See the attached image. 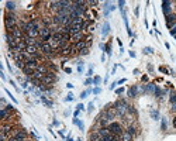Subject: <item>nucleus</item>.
I'll return each mask as SVG.
<instances>
[{
    "mask_svg": "<svg viewBox=\"0 0 176 141\" xmlns=\"http://www.w3.org/2000/svg\"><path fill=\"white\" fill-rule=\"evenodd\" d=\"M16 23H17V16L13 14V13H7L4 17V24H6V28L7 30H11L13 27H16Z\"/></svg>",
    "mask_w": 176,
    "mask_h": 141,
    "instance_id": "obj_1",
    "label": "nucleus"
},
{
    "mask_svg": "<svg viewBox=\"0 0 176 141\" xmlns=\"http://www.w3.org/2000/svg\"><path fill=\"white\" fill-rule=\"evenodd\" d=\"M114 109L117 112V114L118 116H124L127 112H128V106H127V103L124 100H118L114 103Z\"/></svg>",
    "mask_w": 176,
    "mask_h": 141,
    "instance_id": "obj_2",
    "label": "nucleus"
},
{
    "mask_svg": "<svg viewBox=\"0 0 176 141\" xmlns=\"http://www.w3.org/2000/svg\"><path fill=\"white\" fill-rule=\"evenodd\" d=\"M109 130H110V133L111 134H114V136H117V137H120V138H121V136H123V127L118 124V123H110L109 124Z\"/></svg>",
    "mask_w": 176,
    "mask_h": 141,
    "instance_id": "obj_3",
    "label": "nucleus"
},
{
    "mask_svg": "<svg viewBox=\"0 0 176 141\" xmlns=\"http://www.w3.org/2000/svg\"><path fill=\"white\" fill-rule=\"evenodd\" d=\"M56 81V76H55L54 72H48V73L44 76L42 79H41V83H45V85H51L54 83V82Z\"/></svg>",
    "mask_w": 176,
    "mask_h": 141,
    "instance_id": "obj_4",
    "label": "nucleus"
},
{
    "mask_svg": "<svg viewBox=\"0 0 176 141\" xmlns=\"http://www.w3.org/2000/svg\"><path fill=\"white\" fill-rule=\"evenodd\" d=\"M26 137H27V131L23 128V130H18V131H17L14 136H13V138L17 140V141H21V140L26 138Z\"/></svg>",
    "mask_w": 176,
    "mask_h": 141,
    "instance_id": "obj_5",
    "label": "nucleus"
},
{
    "mask_svg": "<svg viewBox=\"0 0 176 141\" xmlns=\"http://www.w3.org/2000/svg\"><path fill=\"white\" fill-rule=\"evenodd\" d=\"M71 40L73 41L75 44H76V42H80V41H83V33L79 31V33L72 34V35H71Z\"/></svg>",
    "mask_w": 176,
    "mask_h": 141,
    "instance_id": "obj_6",
    "label": "nucleus"
},
{
    "mask_svg": "<svg viewBox=\"0 0 176 141\" xmlns=\"http://www.w3.org/2000/svg\"><path fill=\"white\" fill-rule=\"evenodd\" d=\"M96 131H97L100 136L103 137V138H104V137H107L109 134H111V133H110V130H109V127H100L99 130H96Z\"/></svg>",
    "mask_w": 176,
    "mask_h": 141,
    "instance_id": "obj_7",
    "label": "nucleus"
},
{
    "mask_svg": "<svg viewBox=\"0 0 176 141\" xmlns=\"http://www.w3.org/2000/svg\"><path fill=\"white\" fill-rule=\"evenodd\" d=\"M26 35L30 37V38H35V40H37V37L40 35V30H35V28H34V30H30V31L27 33Z\"/></svg>",
    "mask_w": 176,
    "mask_h": 141,
    "instance_id": "obj_8",
    "label": "nucleus"
},
{
    "mask_svg": "<svg viewBox=\"0 0 176 141\" xmlns=\"http://www.w3.org/2000/svg\"><path fill=\"white\" fill-rule=\"evenodd\" d=\"M162 4H164L162 6V7H164V13L166 16H169V13H171V2H164Z\"/></svg>",
    "mask_w": 176,
    "mask_h": 141,
    "instance_id": "obj_9",
    "label": "nucleus"
},
{
    "mask_svg": "<svg viewBox=\"0 0 176 141\" xmlns=\"http://www.w3.org/2000/svg\"><path fill=\"white\" fill-rule=\"evenodd\" d=\"M26 51H27L28 54H31V55H35V54L38 52L40 50H38V48H37L35 45H28V47H27V50H26Z\"/></svg>",
    "mask_w": 176,
    "mask_h": 141,
    "instance_id": "obj_10",
    "label": "nucleus"
},
{
    "mask_svg": "<svg viewBox=\"0 0 176 141\" xmlns=\"http://www.w3.org/2000/svg\"><path fill=\"white\" fill-rule=\"evenodd\" d=\"M137 92H138V88H137V86H133V88L128 90V96H130V97H135V96H137Z\"/></svg>",
    "mask_w": 176,
    "mask_h": 141,
    "instance_id": "obj_11",
    "label": "nucleus"
},
{
    "mask_svg": "<svg viewBox=\"0 0 176 141\" xmlns=\"http://www.w3.org/2000/svg\"><path fill=\"white\" fill-rule=\"evenodd\" d=\"M9 112H10V110H7L6 107H3L2 110H0V117H2V119H7L9 117Z\"/></svg>",
    "mask_w": 176,
    "mask_h": 141,
    "instance_id": "obj_12",
    "label": "nucleus"
},
{
    "mask_svg": "<svg viewBox=\"0 0 176 141\" xmlns=\"http://www.w3.org/2000/svg\"><path fill=\"white\" fill-rule=\"evenodd\" d=\"M176 21V16L175 14H169L168 16V27H172V23Z\"/></svg>",
    "mask_w": 176,
    "mask_h": 141,
    "instance_id": "obj_13",
    "label": "nucleus"
},
{
    "mask_svg": "<svg viewBox=\"0 0 176 141\" xmlns=\"http://www.w3.org/2000/svg\"><path fill=\"white\" fill-rule=\"evenodd\" d=\"M121 138H123V141H131V138H133V136H131L130 133L124 131V133H123V136H121Z\"/></svg>",
    "mask_w": 176,
    "mask_h": 141,
    "instance_id": "obj_14",
    "label": "nucleus"
},
{
    "mask_svg": "<svg viewBox=\"0 0 176 141\" xmlns=\"http://www.w3.org/2000/svg\"><path fill=\"white\" fill-rule=\"evenodd\" d=\"M155 88H156V86H155L154 83H148L147 86H145V90L149 92V93H152V92H155Z\"/></svg>",
    "mask_w": 176,
    "mask_h": 141,
    "instance_id": "obj_15",
    "label": "nucleus"
},
{
    "mask_svg": "<svg viewBox=\"0 0 176 141\" xmlns=\"http://www.w3.org/2000/svg\"><path fill=\"white\" fill-rule=\"evenodd\" d=\"M37 71L41 72V73H44V75H47L48 73V69H47V66H44V65H38V68H37Z\"/></svg>",
    "mask_w": 176,
    "mask_h": 141,
    "instance_id": "obj_16",
    "label": "nucleus"
},
{
    "mask_svg": "<svg viewBox=\"0 0 176 141\" xmlns=\"http://www.w3.org/2000/svg\"><path fill=\"white\" fill-rule=\"evenodd\" d=\"M109 30H110L109 23H104V26H103V31H102V34H103V35H107V34H109Z\"/></svg>",
    "mask_w": 176,
    "mask_h": 141,
    "instance_id": "obj_17",
    "label": "nucleus"
},
{
    "mask_svg": "<svg viewBox=\"0 0 176 141\" xmlns=\"http://www.w3.org/2000/svg\"><path fill=\"white\" fill-rule=\"evenodd\" d=\"M9 131H11V126H10V124H6V126L2 127V133L3 134H7Z\"/></svg>",
    "mask_w": 176,
    "mask_h": 141,
    "instance_id": "obj_18",
    "label": "nucleus"
},
{
    "mask_svg": "<svg viewBox=\"0 0 176 141\" xmlns=\"http://www.w3.org/2000/svg\"><path fill=\"white\" fill-rule=\"evenodd\" d=\"M6 7H7V10H14L16 9V2H7L6 3Z\"/></svg>",
    "mask_w": 176,
    "mask_h": 141,
    "instance_id": "obj_19",
    "label": "nucleus"
},
{
    "mask_svg": "<svg viewBox=\"0 0 176 141\" xmlns=\"http://www.w3.org/2000/svg\"><path fill=\"white\" fill-rule=\"evenodd\" d=\"M127 133H130L131 136H135V134H137V128L134 126H130L128 128H127Z\"/></svg>",
    "mask_w": 176,
    "mask_h": 141,
    "instance_id": "obj_20",
    "label": "nucleus"
},
{
    "mask_svg": "<svg viewBox=\"0 0 176 141\" xmlns=\"http://www.w3.org/2000/svg\"><path fill=\"white\" fill-rule=\"evenodd\" d=\"M16 65H17V68H20V69H24L27 64H26V61H17Z\"/></svg>",
    "mask_w": 176,
    "mask_h": 141,
    "instance_id": "obj_21",
    "label": "nucleus"
},
{
    "mask_svg": "<svg viewBox=\"0 0 176 141\" xmlns=\"http://www.w3.org/2000/svg\"><path fill=\"white\" fill-rule=\"evenodd\" d=\"M41 99H42V102L45 103V105L48 106V107H52V102H51V100H48V99L45 97V96H41Z\"/></svg>",
    "mask_w": 176,
    "mask_h": 141,
    "instance_id": "obj_22",
    "label": "nucleus"
},
{
    "mask_svg": "<svg viewBox=\"0 0 176 141\" xmlns=\"http://www.w3.org/2000/svg\"><path fill=\"white\" fill-rule=\"evenodd\" d=\"M87 54H89V48H85V50L79 51V55H82V57H85V55H87Z\"/></svg>",
    "mask_w": 176,
    "mask_h": 141,
    "instance_id": "obj_23",
    "label": "nucleus"
},
{
    "mask_svg": "<svg viewBox=\"0 0 176 141\" xmlns=\"http://www.w3.org/2000/svg\"><path fill=\"white\" fill-rule=\"evenodd\" d=\"M0 141H9V140H7V134L0 133Z\"/></svg>",
    "mask_w": 176,
    "mask_h": 141,
    "instance_id": "obj_24",
    "label": "nucleus"
},
{
    "mask_svg": "<svg viewBox=\"0 0 176 141\" xmlns=\"http://www.w3.org/2000/svg\"><path fill=\"white\" fill-rule=\"evenodd\" d=\"M144 52H145V54H152L154 50H152V48H149V47H147V48H144Z\"/></svg>",
    "mask_w": 176,
    "mask_h": 141,
    "instance_id": "obj_25",
    "label": "nucleus"
},
{
    "mask_svg": "<svg viewBox=\"0 0 176 141\" xmlns=\"http://www.w3.org/2000/svg\"><path fill=\"white\" fill-rule=\"evenodd\" d=\"M90 92H92V90H90V89H89V90H86V92H83V93H82V95H80V97H82V99L87 97V95H89V93H90Z\"/></svg>",
    "mask_w": 176,
    "mask_h": 141,
    "instance_id": "obj_26",
    "label": "nucleus"
},
{
    "mask_svg": "<svg viewBox=\"0 0 176 141\" xmlns=\"http://www.w3.org/2000/svg\"><path fill=\"white\" fill-rule=\"evenodd\" d=\"M171 103H172V105H175V103H176V93L171 95Z\"/></svg>",
    "mask_w": 176,
    "mask_h": 141,
    "instance_id": "obj_27",
    "label": "nucleus"
},
{
    "mask_svg": "<svg viewBox=\"0 0 176 141\" xmlns=\"http://www.w3.org/2000/svg\"><path fill=\"white\" fill-rule=\"evenodd\" d=\"M100 81H102V79H100L99 76H96L95 79H93V83H95V85H99V83H100Z\"/></svg>",
    "mask_w": 176,
    "mask_h": 141,
    "instance_id": "obj_28",
    "label": "nucleus"
},
{
    "mask_svg": "<svg viewBox=\"0 0 176 141\" xmlns=\"http://www.w3.org/2000/svg\"><path fill=\"white\" fill-rule=\"evenodd\" d=\"M87 4H92V6H96V4H99V2H96V0H90V2H87Z\"/></svg>",
    "mask_w": 176,
    "mask_h": 141,
    "instance_id": "obj_29",
    "label": "nucleus"
},
{
    "mask_svg": "<svg viewBox=\"0 0 176 141\" xmlns=\"http://www.w3.org/2000/svg\"><path fill=\"white\" fill-rule=\"evenodd\" d=\"M171 34L172 35H176V24L173 26V28H171Z\"/></svg>",
    "mask_w": 176,
    "mask_h": 141,
    "instance_id": "obj_30",
    "label": "nucleus"
},
{
    "mask_svg": "<svg viewBox=\"0 0 176 141\" xmlns=\"http://www.w3.org/2000/svg\"><path fill=\"white\" fill-rule=\"evenodd\" d=\"M66 100H68V102H72V100H73V95L69 93V95H68V97H66Z\"/></svg>",
    "mask_w": 176,
    "mask_h": 141,
    "instance_id": "obj_31",
    "label": "nucleus"
},
{
    "mask_svg": "<svg viewBox=\"0 0 176 141\" xmlns=\"http://www.w3.org/2000/svg\"><path fill=\"white\" fill-rule=\"evenodd\" d=\"M93 107H95V106H93V103H90V105H89V107H87V112H89V113L93 112Z\"/></svg>",
    "mask_w": 176,
    "mask_h": 141,
    "instance_id": "obj_32",
    "label": "nucleus"
},
{
    "mask_svg": "<svg viewBox=\"0 0 176 141\" xmlns=\"http://www.w3.org/2000/svg\"><path fill=\"white\" fill-rule=\"evenodd\" d=\"M123 92H124V89H123V88H120V89H117V90H116V93H117V95H121Z\"/></svg>",
    "mask_w": 176,
    "mask_h": 141,
    "instance_id": "obj_33",
    "label": "nucleus"
},
{
    "mask_svg": "<svg viewBox=\"0 0 176 141\" xmlns=\"http://www.w3.org/2000/svg\"><path fill=\"white\" fill-rule=\"evenodd\" d=\"M92 73H93V69H92V68H89V71H87V73H86V75H87V76H92Z\"/></svg>",
    "mask_w": 176,
    "mask_h": 141,
    "instance_id": "obj_34",
    "label": "nucleus"
},
{
    "mask_svg": "<svg viewBox=\"0 0 176 141\" xmlns=\"http://www.w3.org/2000/svg\"><path fill=\"white\" fill-rule=\"evenodd\" d=\"M165 128H166V121L162 120V130H165Z\"/></svg>",
    "mask_w": 176,
    "mask_h": 141,
    "instance_id": "obj_35",
    "label": "nucleus"
},
{
    "mask_svg": "<svg viewBox=\"0 0 176 141\" xmlns=\"http://www.w3.org/2000/svg\"><path fill=\"white\" fill-rule=\"evenodd\" d=\"M152 117H154L155 120H158V113H156V112H152Z\"/></svg>",
    "mask_w": 176,
    "mask_h": 141,
    "instance_id": "obj_36",
    "label": "nucleus"
},
{
    "mask_svg": "<svg viewBox=\"0 0 176 141\" xmlns=\"http://www.w3.org/2000/svg\"><path fill=\"white\" fill-rule=\"evenodd\" d=\"M92 82H93V81H92V79H86V81H85V85H90V83H92Z\"/></svg>",
    "mask_w": 176,
    "mask_h": 141,
    "instance_id": "obj_37",
    "label": "nucleus"
},
{
    "mask_svg": "<svg viewBox=\"0 0 176 141\" xmlns=\"http://www.w3.org/2000/svg\"><path fill=\"white\" fill-rule=\"evenodd\" d=\"M93 93H95V95H99V93H100V89H99V88H96L95 90H93Z\"/></svg>",
    "mask_w": 176,
    "mask_h": 141,
    "instance_id": "obj_38",
    "label": "nucleus"
},
{
    "mask_svg": "<svg viewBox=\"0 0 176 141\" xmlns=\"http://www.w3.org/2000/svg\"><path fill=\"white\" fill-rule=\"evenodd\" d=\"M82 71H83V65H79V66H78V72H82Z\"/></svg>",
    "mask_w": 176,
    "mask_h": 141,
    "instance_id": "obj_39",
    "label": "nucleus"
},
{
    "mask_svg": "<svg viewBox=\"0 0 176 141\" xmlns=\"http://www.w3.org/2000/svg\"><path fill=\"white\" fill-rule=\"evenodd\" d=\"M78 110H83V105H78Z\"/></svg>",
    "mask_w": 176,
    "mask_h": 141,
    "instance_id": "obj_40",
    "label": "nucleus"
},
{
    "mask_svg": "<svg viewBox=\"0 0 176 141\" xmlns=\"http://www.w3.org/2000/svg\"><path fill=\"white\" fill-rule=\"evenodd\" d=\"M0 76H2V79H3V81L6 79V76H4V73H3V72H0Z\"/></svg>",
    "mask_w": 176,
    "mask_h": 141,
    "instance_id": "obj_41",
    "label": "nucleus"
},
{
    "mask_svg": "<svg viewBox=\"0 0 176 141\" xmlns=\"http://www.w3.org/2000/svg\"><path fill=\"white\" fill-rule=\"evenodd\" d=\"M116 85H117L116 82H114V83H111V86H110V89H114V88H116Z\"/></svg>",
    "mask_w": 176,
    "mask_h": 141,
    "instance_id": "obj_42",
    "label": "nucleus"
},
{
    "mask_svg": "<svg viewBox=\"0 0 176 141\" xmlns=\"http://www.w3.org/2000/svg\"><path fill=\"white\" fill-rule=\"evenodd\" d=\"M9 141H17V140H14V138H13V137H11V138H10Z\"/></svg>",
    "mask_w": 176,
    "mask_h": 141,
    "instance_id": "obj_43",
    "label": "nucleus"
},
{
    "mask_svg": "<svg viewBox=\"0 0 176 141\" xmlns=\"http://www.w3.org/2000/svg\"><path fill=\"white\" fill-rule=\"evenodd\" d=\"M21 141H31V140H27V138H24V140H21Z\"/></svg>",
    "mask_w": 176,
    "mask_h": 141,
    "instance_id": "obj_44",
    "label": "nucleus"
},
{
    "mask_svg": "<svg viewBox=\"0 0 176 141\" xmlns=\"http://www.w3.org/2000/svg\"><path fill=\"white\" fill-rule=\"evenodd\" d=\"M68 141H73V140H72V138H71V137H69V138H68Z\"/></svg>",
    "mask_w": 176,
    "mask_h": 141,
    "instance_id": "obj_45",
    "label": "nucleus"
},
{
    "mask_svg": "<svg viewBox=\"0 0 176 141\" xmlns=\"http://www.w3.org/2000/svg\"><path fill=\"white\" fill-rule=\"evenodd\" d=\"M173 126H175V127H176V119H175V123H173Z\"/></svg>",
    "mask_w": 176,
    "mask_h": 141,
    "instance_id": "obj_46",
    "label": "nucleus"
},
{
    "mask_svg": "<svg viewBox=\"0 0 176 141\" xmlns=\"http://www.w3.org/2000/svg\"><path fill=\"white\" fill-rule=\"evenodd\" d=\"M78 141H82V140H78Z\"/></svg>",
    "mask_w": 176,
    "mask_h": 141,
    "instance_id": "obj_47",
    "label": "nucleus"
}]
</instances>
